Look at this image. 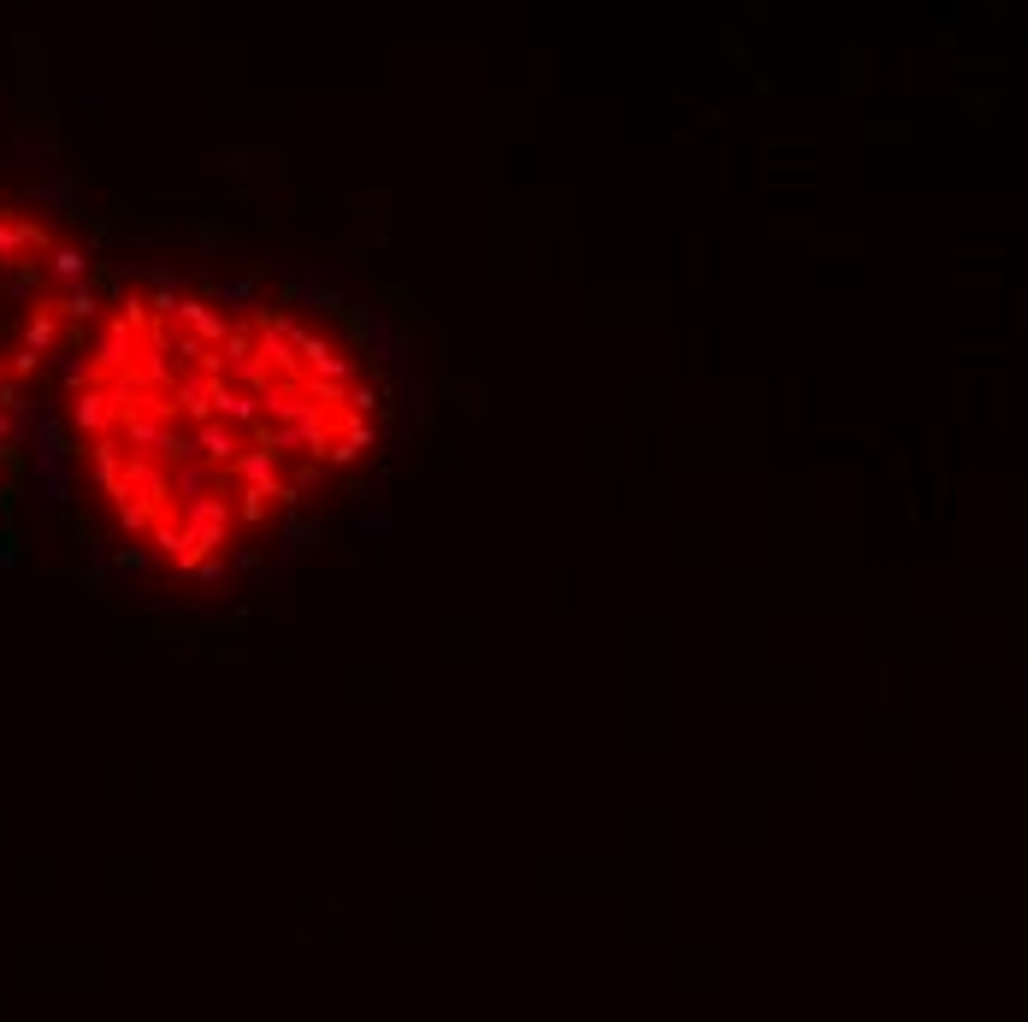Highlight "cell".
I'll list each match as a JSON object with an SVG mask.
<instances>
[{
  "instance_id": "obj_2",
  "label": "cell",
  "mask_w": 1028,
  "mask_h": 1022,
  "mask_svg": "<svg viewBox=\"0 0 1028 1022\" xmlns=\"http://www.w3.org/2000/svg\"><path fill=\"white\" fill-rule=\"evenodd\" d=\"M101 302V266L83 237L36 201L0 195V526L24 485L36 408L65 390Z\"/></svg>"
},
{
  "instance_id": "obj_1",
  "label": "cell",
  "mask_w": 1028,
  "mask_h": 1022,
  "mask_svg": "<svg viewBox=\"0 0 1028 1022\" xmlns=\"http://www.w3.org/2000/svg\"><path fill=\"white\" fill-rule=\"evenodd\" d=\"M60 402L101 520L190 585L255 568L385 438V384L343 325L207 284L113 290Z\"/></svg>"
}]
</instances>
